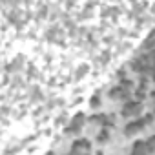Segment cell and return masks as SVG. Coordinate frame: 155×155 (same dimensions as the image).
Here are the masks:
<instances>
[{
    "label": "cell",
    "instance_id": "7",
    "mask_svg": "<svg viewBox=\"0 0 155 155\" xmlns=\"http://www.w3.org/2000/svg\"><path fill=\"white\" fill-rule=\"evenodd\" d=\"M108 139H110V131H108V130H102V131L97 135V140H99V142H106Z\"/></svg>",
    "mask_w": 155,
    "mask_h": 155
},
{
    "label": "cell",
    "instance_id": "4",
    "mask_svg": "<svg viewBox=\"0 0 155 155\" xmlns=\"http://www.w3.org/2000/svg\"><path fill=\"white\" fill-rule=\"evenodd\" d=\"M142 128H144V122H142V120H133V122H130V124L126 126V135H135V133H139Z\"/></svg>",
    "mask_w": 155,
    "mask_h": 155
},
{
    "label": "cell",
    "instance_id": "6",
    "mask_svg": "<svg viewBox=\"0 0 155 155\" xmlns=\"http://www.w3.org/2000/svg\"><path fill=\"white\" fill-rule=\"evenodd\" d=\"M104 117L106 115H91L90 117V124H104Z\"/></svg>",
    "mask_w": 155,
    "mask_h": 155
},
{
    "label": "cell",
    "instance_id": "3",
    "mask_svg": "<svg viewBox=\"0 0 155 155\" xmlns=\"http://www.w3.org/2000/svg\"><path fill=\"white\" fill-rule=\"evenodd\" d=\"M110 97L115 101H124V99H128V90H124L122 86H117V88H113L111 91H110Z\"/></svg>",
    "mask_w": 155,
    "mask_h": 155
},
{
    "label": "cell",
    "instance_id": "1",
    "mask_svg": "<svg viewBox=\"0 0 155 155\" xmlns=\"http://www.w3.org/2000/svg\"><path fill=\"white\" fill-rule=\"evenodd\" d=\"M84 122H86L84 115H82V113H77V115L73 117V120H71V126L66 128V133H75V135H79L81 130H82V126H84Z\"/></svg>",
    "mask_w": 155,
    "mask_h": 155
},
{
    "label": "cell",
    "instance_id": "8",
    "mask_svg": "<svg viewBox=\"0 0 155 155\" xmlns=\"http://www.w3.org/2000/svg\"><path fill=\"white\" fill-rule=\"evenodd\" d=\"M99 106H101V95L97 93L91 97V108H99Z\"/></svg>",
    "mask_w": 155,
    "mask_h": 155
},
{
    "label": "cell",
    "instance_id": "5",
    "mask_svg": "<svg viewBox=\"0 0 155 155\" xmlns=\"http://www.w3.org/2000/svg\"><path fill=\"white\" fill-rule=\"evenodd\" d=\"M148 153H150V151H148V146H146V142H142V140L135 142L131 155H148Z\"/></svg>",
    "mask_w": 155,
    "mask_h": 155
},
{
    "label": "cell",
    "instance_id": "11",
    "mask_svg": "<svg viewBox=\"0 0 155 155\" xmlns=\"http://www.w3.org/2000/svg\"><path fill=\"white\" fill-rule=\"evenodd\" d=\"M151 99H153V102H155V91H153V93H151Z\"/></svg>",
    "mask_w": 155,
    "mask_h": 155
},
{
    "label": "cell",
    "instance_id": "2",
    "mask_svg": "<svg viewBox=\"0 0 155 155\" xmlns=\"http://www.w3.org/2000/svg\"><path fill=\"white\" fill-rule=\"evenodd\" d=\"M142 111L140 102H126V106L122 108V115L124 117H137Z\"/></svg>",
    "mask_w": 155,
    "mask_h": 155
},
{
    "label": "cell",
    "instance_id": "9",
    "mask_svg": "<svg viewBox=\"0 0 155 155\" xmlns=\"http://www.w3.org/2000/svg\"><path fill=\"white\" fill-rule=\"evenodd\" d=\"M146 146H148V151L151 153V151L155 150V137H151V139H148V142H146Z\"/></svg>",
    "mask_w": 155,
    "mask_h": 155
},
{
    "label": "cell",
    "instance_id": "10",
    "mask_svg": "<svg viewBox=\"0 0 155 155\" xmlns=\"http://www.w3.org/2000/svg\"><path fill=\"white\" fill-rule=\"evenodd\" d=\"M140 120H142V122H144V126H146V124H150V122L153 120V115H151V113H148V115H146V117H142Z\"/></svg>",
    "mask_w": 155,
    "mask_h": 155
}]
</instances>
